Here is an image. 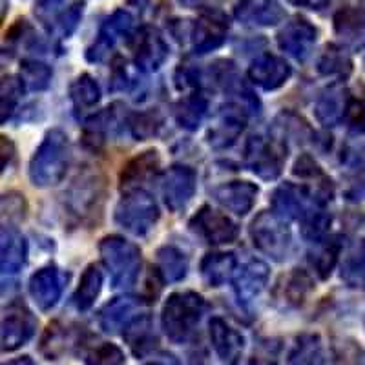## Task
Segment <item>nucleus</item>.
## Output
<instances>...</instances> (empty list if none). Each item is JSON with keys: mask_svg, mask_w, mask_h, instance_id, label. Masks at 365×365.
Here are the masks:
<instances>
[{"mask_svg": "<svg viewBox=\"0 0 365 365\" xmlns=\"http://www.w3.org/2000/svg\"><path fill=\"white\" fill-rule=\"evenodd\" d=\"M70 165V143L66 133L51 130L29 161V179L35 187H53L63 181Z\"/></svg>", "mask_w": 365, "mask_h": 365, "instance_id": "obj_1", "label": "nucleus"}, {"mask_svg": "<svg viewBox=\"0 0 365 365\" xmlns=\"http://www.w3.org/2000/svg\"><path fill=\"white\" fill-rule=\"evenodd\" d=\"M207 311V302L195 292H174L161 312V325L168 340L185 344L192 338Z\"/></svg>", "mask_w": 365, "mask_h": 365, "instance_id": "obj_2", "label": "nucleus"}, {"mask_svg": "<svg viewBox=\"0 0 365 365\" xmlns=\"http://www.w3.org/2000/svg\"><path fill=\"white\" fill-rule=\"evenodd\" d=\"M101 257L108 269L113 287L128 289L139 278L141 270V250L125 237L108 236L101 241Z\"/></svg>", "mask_w": 365, "mask_h": 365, "instance_id": "obj_3", "label": "nucleus"}, {"mask_svg": "<svg viewBox=\"0 0 365 365\" xmlns=\"http://www.w3.org/2000/svg\"><path fill=\"white\" fill-rule=\"evenodd\" d=\"M250 237H252L256 249H259L276 262H283L291 254V228L274 210L257 214L256 220L250 225Z\"/></svg>", "mask_w": 365, "mask_h": 365, "instance_id": "obj_4", "label": "nucleus"}, {"mask_svg": "<svg viewBox=\"0 0 365 365\" xmlns=\"http://www.w3.org/2000/svg\"><path fill=\"white\" fill-rule=\"evenodd\" d=\"M159 220V207L148 192L135 188L120 197L115 208V223L133 236H145Z\"/></svg>", "mask_w": 365, "mask_h": 365, "instance_id": "obj_5", "label": "nucleus"}, {"mask_svg": "<svg viewBox=\"0 0 365 365\" xmlns=\"http://www.w3.org/2000/svg\"><path fill=\"white\" fill-rule=\"evenodd\" d=\"M287 154L279 141H270L262 135H254L249 139L245 150V161L250 170L262 179H276L282 174L283 161Z\"/></svg>", "mask_w": 365, "mask_h": 365, "instance_id": "obj_6", "label": "nucleus"}, {"mask_svg": "<svg viewBox=\"0 0 365 365\" xmlns=\"http://www.w3.org/2000/svg\"><path fill=\"white\" fill-rule=\"evenodd\" d=\"M37 331V319L24 303L13 302L4 309L2 318V351L13 353L28 344Z\"/></svg>", "mask_w": 365, "mask_h": 365, "instance_id": "obj_7", "label": "nucleus"}, {"mask_svg": "<svg viewBox=\"0 0 365 365\" xmlns=\"http://www.w3.org/2000/svg\"><path fill=\"white\" fill-rule=\"evenodd\" d=\"M190 227L197 236L212 245H227L236 241L240 228L232 220L210 207H203L190 221Z\"/></svg>", "mask_w": 365, "mask_h": 365, "instance_id": "obj_8", "label": "nucleus"}, {"mask_svg": "<svg viewBox=\"0 0 365 365\" xmlns=\"http://www.w3.org/2000/svg\"><path fill=\"white\" fill-rule=\"evenodd\" d=\"M195 182H197V178L190 166H172L170 170L166 172L161 187L166 207L172 212H179L187 207L194 197Z\"/></svg>", "mask_w": 365, "mask_h": 365, "instance_id": "obj_9", "label": "nucleus"}, {"mask_svg": "<svg viewBox=\"0 0 365 365\" xmlns=\"http://www.w3.org/2000/svg\"><path fill=\"white\" fill-rule=\"evenodd\" d=\"M318 205L307 188H299L294 185H283L272 195V210L283 220H303L309 212Z\"/></svg>", "mask_w": 365, "mask_h": 365, "instance_id": "obj_10", "label": "nucleus"}, {"mask_svg": "<svg viewBox=\"0 0 365 365\" xmlns=\"http://www.w3.org/2000/svg\"><path fill=\"white\" fill-rule=\"evenodd\" d=\"M292 70L285 58L276 55H259L252 61L249 68V77L254 84L262 86L263 90H278L287 81L291 79Z\"/></svg>", "mask_w": 365, "mask_h": 365, "instance_id": "obj_11", "label": "nucleus"}, {"mask_svg": "<svg viewBox=\"0 0 365 365\" xmlns=\"http://www.w3.org/2000/svg\"><path fill=\"white\" fill-rule=\"evenodd\" d=\"M64 287V276L55 267H44L37 270L29 279V294L41 311H50L61 299Z\"/></svg>", "mask_w": 365, "mask_h": 365, "instance_id": "obj_12", "label": "nucleus"}, {"mask_svg": "<svg viewBox=\"0 0 365 365\" xmlns=\"http://www.w3.org/2000/svg\"><path fill=\"white\" fill-rule=\"evenodd\" d=\"M210 332V341L217 356L227 365H236L240 361L243 349H245V338L241 336V332L232 329L221 318H212L208 325Z\"/></svg>", "mask_w": 365, "mask_h": 365, "instance_id": "obj_13", "label": "nucleus"}, {"mask_svg": "<svg viewBox=\"0 0 365 365\" xmlns=\"http://www.w3.org/2000/svg\"><path fill=\"white\" fill-rule=\"evenodd\" d=\"M214 200L236 216H245L252 210L257 197V187L249 181H232L212 190Z\"/></svg>", "mask_w": 365, "mask_h": 365, "instance_id": "obj_14", "label": "nucleus"}, {"mask_svg": "<svg viewBox=\"0 0 365 365\" xmlns=\"http://www.w3.org/2000/svg\"><path fill=\"white\" fill-rule=\"evenodd\" d=\"M269 282V267L259 259L245 263L234 276V291L240 303H250L262 294Z\"/></svg>", "mask_w": 365, "mask_h": 365, "instance_id": "obj_15", "label": "nucleus"}, {"mask_svg": "<svg viewBox=\"0 0 365 365\" xmlns=\"http://www.w3.org/2000/svg\"><path fill=\"white\" fill-rule=\"evenodd\" d=\"M245 128V113L240 106H227L220 113L217 120L208 130V143L214 148H228L236 143Z\"/></svg>", "mask_w": 365, "mask_h": 365, "instance_id": "obj_16", "label": "nucleus"}, {"mask_svg": "<svg viewBox=\"0 0 365 365\" xmlns=\"http://www.w3.org/2000/svg\"><path fill=\"white\" fill-rule=\"evenodd\" d=\"M349 103L351 101H349L347 90L341 84H332V86L325 88L316 101V119L324 126L338 125L344 119V115H347Z\"/></svg>", "mask_w": 365, "mask_h": 365, "instance_id": "obj_17", "label": "nucleus"}, {"mask_svg": "<svg viewBox=\"0 0 365 365\" xmlns=\"http://www.w3.org/2000/svg\"><path fill=\"white\" fill-rule=\"evenodd\" d=\"M316 42V29L303 21H296L287 26L278 35V44L287 55L296 61H305L311 55L312 46Z\"/></svg>", "mask_w": 365, "mask_h": 365, "instance_id": "obj_18", "label": "nucleus"}, {"mask_svg": "<svg viewBox=\"0 0 365 365\" xmlns=\"http://www.w3.org/2000/svg\"><path fill=\"white\" fill-rule=\"evenodd\" d=\"M133 58L139 70L155 71L165 64L168 58V46L163 41V37L155 31H145L139 35L137 44L133 48Z\"/></svg>", "mask_w": 365, "mask_h": 365, "instance_id": "obj_19", "label": "nucleus"}, {"mask_svg": "<svg viewBox=\"0 0 365 365\" xmlns=\"http://www.w3.org/2000/svg\"><path fill=\"white\" fill-rule=\"evenodd\" d=\"M28 256V245L19 230L13 227H2V243H0V267L2 276H15L24 267Z\"/></svg>", "mask_w": 365, "mask_h": 365, "instance_id": "obj_20", "label": "nucleus"}, {"mask_svg": "<svg viewBox=\"0 0 365 365\" xmlns=\"http://www.w3.org/2000/svg\"><path fill=\"white\" fill-rule=\"evenodd\" d=\"M123 336H125L130 351L139 358L148 354L150 351H154L155 345H158V334H155L154 324H152V318L148 314L133 318L125 327Z\"/></svg>", "mask_w": 365, "mask_h": 365, "instance_id": "obj_21", "label": "nucleus"}, {"mask_svg": "<svg viewBox=\"0 0 365 365\" xmlns=\"http://www.w3.org/2000/svg\"><path fill=\"white\" fill-rule=\"evenodd\" d=\"M137 307H139V302L135 298H130V296L113 298L99 312L101 329L104 332H117L119 329H125L132 322V316Z\"/></svg>", "mask_w": 365, "mask_h": 365, "instance_id": "obj_22", "label": "nucleus"}, {"mask_svg": "<svg viewBox=\"0 0 365 365\" xmlns=\"http://www.w3.org/2000/svg\"><path fill=\"white\" fill-rule=\"evenodd\" d=\"M130 28H132V19H130L128 15H115V17L106 24V28L101 31L96 44L88 50V61H91V63H101V61L110 53L113 44H115L120 37H125V35L128 34Z\"/></svg>", "mask_w": 365, "mask_h": 365, "instance_id": "obj_23", "label": "nucleus"}, {"mask_svg": "<svg viewBox=\"0 0 365 365\" xmlns=\"http://www.w3.org/2000/svg\"><path fill=\"white\" fill-rule=\"evenodd\" d=\"M237 259L230 252L207 254L201 262V276L208 287H221L236 272Z\"/></svg>", "mask_w": 365, "mask_h": 365, "instance_id": "obj_24", "label": "nucleus"}, {"mask_svg": "<svg viewBox=\"0 0 365 365\" xmlns=\"http://www.w3.org/2000/svg\"><path fill=\"white\" fill-rule=\"evenodd\" d=\"M188 262L187 256L175 247H161L158 250V272L165 282H181L187 276Z\"/></svg>", "mask_w": 365, "mask_h": 365, "instance_id": "obj_25", "label": "nucleus"}, {"mask_svg": "<svg viewBox=\"0 0 365 365\" xmlns=\"http://www.w3.org/2000/svg\"><path fill=\"white\" fill-rule=\"evenodd\" d=\"M103 272L97 265H88L81 276V283L75 292V307L79 311H88L96 303L101 289H103Z\"/></svg>", "mask_w": 365, "mask_h": 365, "instance_id": "obj_26", "label": "nucleus"}, {"mask_svg": "<svg viewBox=\"0 0 365 365\" xmlns=\"http://www.w3.org/2000/svg\"><path fill=\"white\" fill-rule=\"evenodd\" d=\"M159 168V154L155 150H148L143 152L141 155L133 158L128 165L125 166V170L120 174V182L123 187H130L133 182L145 181L150 175H154Z\"/></svg>", "mask_w": 365, "mask_h": 365, "instance_id": "obj_27", "label": "nucleus"}, {"mask_svg": "<svg viewBox=\"0 0 365 365\" xmlns=\"http://www.w3.org/2000/svg\"><path fill=\"white\" fill-rule=\"evenodd\" d=\"M227 37V28L223 22L217 21H201L195 28L194 34V50L195 53H208L216 50L225 42Z\"/></svg>", "mask_w": 365, "mask_h": 365, "instance_id": "obj_28", "label": "nucleus"}, {"mask_svg": "<svg viewBox=\"0 0 365 365\" xmlns=\"http://www.w3.org/2000/svg\"><path fill=\"white\" fill-rule=\"evenodd\" d=\"M237 17L241 21L252 22V24L269 26L279 21L282 11L270 0H249V2H245L237 9Z\"/></svg>", "mask_w": 365, "mask_h": 365, "instance_id": "obj_29", "label": "nucleus"}, {"mask_svg": "<svg viewBox=\"0 0 365 365\" xmlns=\"http://www.w3.org/2000/svg\"><path fill=\"white\" fill-rule=\"evenodd\" d=\"M207 113V99L201 96L185 97L175 106V120L185 130H197Z\"/></svg>", "mask_w": 365, "mask_h": 365, "instance_id": "obj_30", "label": "nucleus"}, {"mask_svg": "<svg viewBox=\"0 0 365 365\" xmlns=\"http://www.w3.org/2000/svg\"><path fill=\"white\" fill-rule=\"evenodd\" d=\"M341 278L351 287H358L365 283V240H358L347 250L344 259Z\"/></svg>", "mask_w": 365, "mask_h": 365, "instance_id": "obj_31", "label": "nucleus"}, {"mask_svg": "<svg viewBox=\"0 0 365 365\" xmlns=\"http://www.w3.org/2000/svg\"><path fill=\"white\" fill-rule=\"evenodd\" d=\"M338 256H340V241L336 237L318 241L316 250L311 252V265L319 274V278L331 276L332 269L338 262Z\"/></svg>", "mask_w": 365, "mask_h": 365, "instance_id": "obj_32", "label": "nucleus"}, {"mask_svg": "<svg viewBox=\"0 0 365 365\" xmlns=\"http://www.w3.org/2000/svg\"><path fill=\"white\" fill-rule=\"evenodd\" d=\"M291 365H325L324 347L316 334L299 338L291 354Z\"/></svg>", "mask_w": 365, "mask_h": 365, "instance_id": "obj_33", "label": "nucleus"}, {"mask_svg": "<svg viewBox=\"0 0 365 365\" xmlns=\"http://www.w3.org/2000/svg\"><path fill=\"white\" fill-rule=\"evenodd\" d=\"M312 289H314V283H312L311 276L305 270L294 269L283 283V302L289 305H299Z\"/></svg>", "mask_w": 365, "mask_h": 365, "instance_id": "obj_34", "label": "nucleus"}, {"mask_svg": "<svg viewBox=\"0 0 365 365\" xmlns=\"http://www.w3.org/2000/svg\"><path fill=\"white\" fill-rule=\"evenodd\" d=\"M70 93H71V101H73V104L81 110L93 108V106L101 101L99 84H97V81L88 73L81 75V77L75 79V83L71 84Z\"/></svg>", "mask_w": 365, "mask_h": 365, "instance_id": "obj_35", "label": "nucleus"}, {"mask_svg": "<svg viewBox=\"0 0 365 365\" xmlns=\"http://www.w3.org/2000/svg\"><path fill=\"white\" fill-rule=\"evenodd\" d=\"M51 68L41 61H24L21 64V81L24 88L31 91H42L51 83Z\"/></svg>", "mask_w": 365, "mask_h": 365, "instance_id": "obj_36", "label": "nucleus"}, {"mask_svg": "<svg viewBox=\"0 0 365 365\" xmlns=\"http://www.w3.org/2000/svg\"><path fill=\"white\" fill-rule=\"evenodd\" d=\"M353 63L345 51L338 50V48H327L322 53L318 61V71L324 75H338V77H345L351 73Z\"/></svg>", "mask_w": 365, "mask_h": 365, "instance_id": "obj_37", "label": "nucleus"}, {"mask_svg": "<svg viewBox=\"0 0 365 365\" xmlns=\"http://www.w3.org/2000/svg\"><path fill=\"white\" fill-rule=\"evenodd\" d=\"M159 128H161V117H159L158 112L137 113L130 120V130H132V135L135 137L137 141L150 139V137L159 132Z\"/></svg>", "mask_w": 365, "mask_h": 365, "instance_id": "obj_38", "label": "nucleus"}, {"mask_svg": "<svg viewBox=\"0 0 365 365\" xmlns=\"http://www.w3.org/2000/svg\"><path fill=\"white\" fill-rule=\"evenodd\" d=\"M125 354L115 344H101L86 354V365H123Z\"/></svg>", "mask_w": 365, "mask_h": 365, "instance_id": "obj_39", "label": "nucleus"}, {"mask_svg": "<svg viewBox=\"0 0 365 365\" xmlns=\"http://www.w3.org/2000/svg\"><path fill=\"white\" fill-rule=\"evenodd\" d=\"M22 91H24V84H22L21 77L19 79L17 77H4V81H2V123H6L8 117H11Z\"/></svg>", "mask_w": 365, "mask_h": 365, "instance_id": "obj_40", "label": "nucleus"}, {"mask_svg": "<svg viewBox=\"0 0 365 365\" xmlns=\"http://www.w3.org/2000/svg\"><path fill=\"white\" fill-rule=\"evenodd\" d=\"M347 120L353 132L365 133V99H354L349 103Z\"/></svg>", "mask_w": 365, "mask_h": 365, "instance_id": "obj_41", "label": "nucleus"}, {"mask_svg": "<svg viewBox=\"0 0 365 365\" xmlns=\"http://www.w3.org/2000/svg\"><path fill=\"white\" fill-rule=\"evenodd\" d=\"M249 365H278L276 358L269 356V354H254Z\"/></svg>", "mask_w": 365, "mask_h": 365, "instance_id": "obj_42", "label": "nucleus"}, {"mask_svg": "<svg viewBox=\"0 0 365 365\" xmlns=\"http://www.w3.org/2000/svg\"><path fill=\"white\" fill-rule=\"evenodd\" d=\"M4 365H35V364L29 356H22V358H17V360L8 361V364H4Z\"/></svg>", "mask_w": 365, "mask_h": 365, "instance_id": "obj_43", "label": "nucleus"}, {"mask_svg": "<svg viewBox=\"0 0 365 365\" xmlns=\"http://www.w3.org/2000/svg\"><path fill=\"white\" fill-rule=\"evenodd\" d=\"M146 365H163V364H158V361H152V364H146Z\"/></svg>", "mask_w": 365, "mask_h": 365, "instance_id": "obj_44", "label": "nucleus"}]
</instances>
